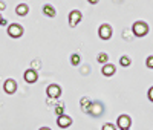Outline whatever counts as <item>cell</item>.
<instances>
[{
	"mask_svg": "<svg viewBox=\"0 0 153 130\" xmlns=\"http://www.w3.org/2000/svg\"><path fill=\"white\" fill-rule=\"evenodd\" d=\"M132 32L136 37H146L149 34V25L146 22H135L132 26Z\"/></svg>",
	"mask_w": 153,
	"mask_h": 130,
	"instance_id": "1",
	"label": "cell"
},
{
	"mask_svg": "<svg viewBox=\"0 0 153 130\" xmlns=\"http://www.w3.org/2000/svg\"><path fill=\"white\" fill-rule=\"evenodd\" d=\"M6 32H8V35L11 38H20L23 35V28H22L19 23H12V25L8 26V31Z\"/></svg>",
	"mask_w": 153,
	"mask_h": 130,
	"instance_id": "2",
	"label": "cell"
},
{
	"mask_svg": "<svg viewBox=\"0 0 153 130\" xmlns=\"http://www.w3.org/2000/svg\"><path fill=\"white\" fill-rule=\"evenodd\" d=\"M98 35H100L101 40H110V38H112V28H110V25H107V23L101 25L98 28Z\"/></svg>",
	"mask_w": 153,
	"mask_h": 130,
	"instance_id": "3",
	"label": "cell"
},
{
	"mask_svg": "<svg viewBox=\"0 0 153 130\" xmlns=\"http://www.w3.org/2000/svg\"><path fill=\"white\" fill-rule=\"evenodd\" d=\"M81 19H83L81 12L78 9H74V11H71V14H69V25L72 26V28H75V26L81 22Z\"/></svg>",
	"mask_w": 153,
	"mask_h": 130,
	"instance_id": "4",
	"label": "cell"
},
{
	"mask_svg": "<svg viewBox=\"0 0 153 130\" xmlns=\"http://www.w3.org/2000/svg\"><path fill=\"white\" fill-rule=\"evenodd\" d=\"M46 94L49 98H58L61 95V87L58 84H49L46 89Z\"/></svg>",
	"mask_w": 153,
	"mask_h": 130,
	"instance_id": "5",
	"label": "cell"
},
{
	"mask_svg": "<svg viewBox=\"0 0 153 130\" xmlns=\"http://www.w3.org/2000/svg\"><path fill=\"white\" fill-rule=\"evenodd\" d=\"M117 124H118V127H120L121 130H124V129H130L132 118H130L129 115H121V116H118V121H117Z\"/></svg>",
	"mask_w": 153,
	"mask_h": 130,
	"instance_id": "6",
	"label": "cell"
},
{
	"mask_svg": "<svg viewBox=\"0 0 153 130\" xmlns=\"http://www.w3.org/2000/svg\"><path fill=\"white\" fill-rule=\"evenodd\" d=\"M3 90H5L8 95L16 94V90H17V83L12 80V78H9V80H6V81L3 83Z\"/></svg>",
	"mask_w": 153,
	"mask_h": 130,
	"instance_id": "7",
	"label": "cell"
},
{
	"mask_svg": "<svg viewBox=\"0 0 153 130\" xmlns=\"http://www.w3.org/2000/svg\"><path fill=\"white\" fill-rule=\"evenodd\" d=\"M57 124H58L60 129H68V127L72 124V118H71L69 115L63 113V115H60L58 118H57Z\"/></svg>",
	"mask_w": 153,
	"mask_h": 130,
	"instance_id": "8",
	"label": "cell"
},
{
	"mask_svg": "<svg viewBox=\"0 0 153 130\" xmlns=\"http://www.w3.org/2000/svg\"><path fill=\"white\" fill-rule=\"evenodd\" d=\"M23 77H25V81L29 83V84H34L37 81V78H38V75H37V72L34 69H28L26 72H25Z\"/></svg>",
	"mask_w": 153,
	"mask_h": 130,
	"instance_id": "9",
	"label": "cell"
},
{
	"mask_svg": "<svg viewBox=\"0 0 153 130\" xmlns=\"http://www.w3.org/2000/svg\"><path fill=\"white\" fill-rule=\"evenodd\" d=\"M103 106H101L100 103H94V104H91V107H89V112L87 113H91L92 116H100L101 113H103Z\"/></svg>",
	"mask_w": 153,
	"mask_h": 130,
	"instance_id": "10",
	"label": "cell"
},
{
	"mask_svg": "<svg viewBox=\"0 0 153 130\" xmlns=\"http://www.w3.org/2000/svg\"><path fill=\"white\" fill-rule=\"evenodd\" d=\"M115 66L113 64H110V63H106L104 66H103V69H101V74H103L104 77H112L113 74H115Z\"/></svg>",
	"mask_w": 153,
	"mask_h": 130,
	"instance_id": "11",
	"label": "cell"
},
{
	"mask_svg": "<svg viewBox=\"0 0 153 130\" xmlns=\"http://www.w3.org/2000/svg\"><path fill=\"white\" fill-rule=\"evenodd\" d=\"M43 14L48 16V17H55L57 16V11L52 5H45L43 6Z\"/></svg>",
	"mask_w": 153,
	"mask_h": 130,
	"instance_id": "12",
	"label": "cell"
},
{
	"mask_svg": "<svg viewBox=\"0 0 153 130\" xmlns=\"http://www.w3.org/2000/svg\"><path fill=\"white\" fill-rule=\"evenodd\" d=\"M16 12H17V16H26L28 12H29V8H28V5L26 3H20V5H17V8H16Z\"/></svg>",
	"mask_w": 153,
	"mask_h": 130,
	"instance_id": "13",
	"label": "cell"
},
{
	"mask_svg": "<svg viewBox=\"0 0 153 130\" xmlns=\"http://www.w3.org/2000/svg\"><path fill=\"white\" fill-rule=\"evenodd\" d=\"M91 100H89V98H83L81 100V109L84 110V112H89V107H91Z\"/></svg>",
	"mask_w": 153,
	"mask_h": 130,
	"instance_id": "14",
	"label": "cell"
},
{
	"mask_svg": "<svg viewBox=\"0 0 153 130\" xmlns=\"http://www.w3.org/2000/svg\"><path fill=\"white\" fill-rule=\"evenodd\" d=\"M80 61H81V57H80L78 54H72V55H71V63H72V66H78Z\"/></svg>",
	"mask_w": 153,
	"mask_h": 130,
	"instance_id": "15",
	"label": "cell"
},
{
	"mask_svg": "<svg viewBox=\"0 0 153 130\" xmlns=\"http://www.w3.org/2000/svg\"><path fill=\"white\" fill-rule=\"evenodd\" d=\"M130 63H132V60H130L129 57H121V58H120V64H121L123 68H129Z\"/></svg>",
	"mask_w": 153,
	"mask_h": 130,
	"instance_id": "16",
	"label": "cell"
},
{
	"mask_svg": "<svg viewBox=\"0 0 153 130\" xmlns=\"http://www.w3.org/2000/svg\"><path fill=\"white\" fill-rule=\"evenodd\" d=\"M98 63H101V64H106L107 63V60H109V55L106 54V52H101V54L98 55Z\"/></svg>",
	"mask_w": 153,
	"mask_h": 130,
	"instance_id": "17",
	"label": "cell"
},
{
	"mask_svg": "<svg viewBox=\"0 0 153 130\" xmlns=\"http://www.w3.org/2000/svg\"><path fill=\"white\" fill-rule=\"evenodd\" d=\"M63 113H65V106H63V104H60V106L55 107V115L60 116V115H63Z\"/></svg>",
	"mask_w": 153,
	"mask_h": 130,
	"instance_id": "18",
	"label": "cell"
},
{
	"mask_svg": "<svg viewBox=\"0 0 153 130\" xmlns=\"http://www.w3.org/2000/svg\"><path fill=\"white\" fill-rule=\"evenodd\" d=\"M146 66H147L149 69H153V55L147 57V60H146Z\"/></svg>",
	"mask_w": 153,
	"mask_h": 130,
	"instance_id": "19",
	"label": "cell"
},
{
	"mask_svg": "<svg viewBox=\"0 0 153 130\" xmlns=\"http://www.w3.org/2000/svg\"><path fill=\"white\" fill-rule=\"evenodd\" d=\"M101 130H117V127H115L113 124H109L107 123V124H104L103 127H101Z\"/></svg>",
	"mask_w": 153,
	"mask_h": 130,
	"instance_id": "20",
	"label": "cell"
},
{
	"mask_svg": "<svg viewBox=\"0 0 153 130\" xmlns=\"http://www.w3.org/2000/svg\"><path fill=\"white\" fill-rule=\"evenodd\" d=\"M147 97H149V100H150V101L153 103V86H152V87L149 89V92H147Z\"/></svg>",
	"mask_w": 153,
	"mask_h": 130,
	"instance_id": "21",
	"label": "cell"
},
{
	"mask_svg": "<svg viewBox=\"0 0 153 130\" xmlns=\"http://www.w3.org/2000/svg\"><path fill=\"white\" fill-rule=\"evenodd\" d=\"M6 9V5H5V2H2V0H0V11H5Z\"/></svg>",
	"mask_w": 153,
	"mask_h": 130,
	"instance_id": "22",
	"label": "cell"
},
{
	"mask_svg": "<svg viewBox=\"0 0 153 130\" xmlns=\"http://www.w3.org/2000/svg\"><path fill=\"white\" fill-rule=\"evenodd\" d=\"M87 2L91 3V5H97V3H98V0H87Z\"/></svg>",
	"mask_w": 153,
	"mask_h": 130,
	"instance_id": "23",
	"label": "cell"
},
{
	"mask_svg": "<svg viewBox=\"0 0 153 130\" xmlns=\"http://www.w3.org/2000/svg\"><path fill=\"white\" fill-rule=\"evenodd\" d=\"M40 130H51V129H49V127H42Z\"/></svg>",
	"mask_w": 153,
	"mask_h": 130,
	"instance_id": "24",
	"label": "cell"
},
{
	"mask_svg": "<svg viewBox=\"0 0 153 130\" xmlns=\"http://www.w3.org/2000/svg\"><path fill=\"white\" fill-rule=\"evenodd\" d=\"M2 20H3V19H2V16H0V26H2Z\"/></svg>",
	"mask_w": 153,
	"mask_h": 130,
	"instance_id": "25",
	"label": "cell"
},
{
	"mask_svg": "<svg viewBox=\"0 0 153 130\" xmlns=\"http://www.w3.org/2000/svg\"><path fill=\"white\" fill-rule=\"evenodd\" d=\"M124 130H129V129H124Z\"/></svg>",
	"mask_w": 153,
	"mask_h": 130,
	"instance_id": "26",
	"label": "cell"
}]
</instances>
